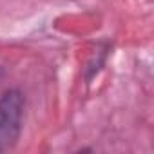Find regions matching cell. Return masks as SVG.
<instances>
[{"label":"cell","mask_w":154,"mask_h":154,"mask_svg":"<svg viewBox=\"0 0 154 154\" xmlns=\"http://www.w3.org/2000/svg\"><path fill=\"white\" fill-rule=\"evenodd\" d=\"M26 98L20 89L11 87L0 94V152L11 150L22 134Z\"/></svg>","instance_id":"6da1fadb"}]
</instances>
